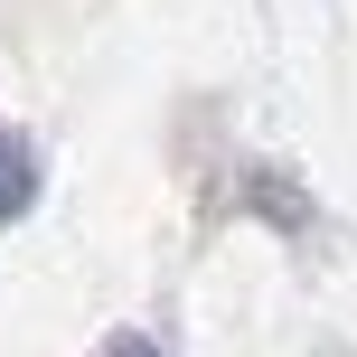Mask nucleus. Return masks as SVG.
I'll list each match as a JSON object with an SVG mask.
<instances>
[{"mask_svg":"<svg viewBox=\"0 0 357 357\" xmlns=\"http://www.w3.org/2000/svg\"><path fill=\"white\" fill-rule=\"evenodd\" d=\"M29 207H38V151H29V132L0 123V226H19Z\"/></svg>","mask_w":357,"mask_h":357,"instance_id":"f257e3e1","label":"nucleus"},{"mask_svg":"<svg viewBox=\"0 0 357 357\" xmlns=\"http://www.w3.org/2000/svg\"><path fill=\"white\" fill-rule=\"evenodd\" d=\"M104 357H160V348H151V339H132V329H123V339H113Z\"/></svg>","mask_w":357,"mask_h":357,"instance_id":"f03ea898","label":"nucleus"}]
</instances>
